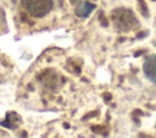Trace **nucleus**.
Wrapping results in <instances>:
<instances>
[{
  "label": "nucleus",
  "instance_id": "f03ea898",
  "mask_svg": "<svg viewBox=\"0 0 156 138\" xmlns=\"http://www.w3.org/2000/svg\"><path fill=\"white\" fill-rule=\"evenodd\" d=\"M95 9V5L89 2V1H82L77 7H76V13L77 16L82 17V18H85L90 15V12Z\"/></svg>",
  "mask_w": 156,
  "mask_h": 138
},
{
  "label": "nucleus",
  "instance_id": "f257e3e1",
  "mask_svg": "<svg viewBox=\"0 0 156 138\" xmlns=\"http://www.w3.org/2000/svg\"><path fill=\"white\" fill-rule=\"evenodd\" d=\"M143 71L145 77L151 83L156 84V55H150L145 59L143 65Z\"/></svg>",
  "mask_w": 156,
  "mask_h": 138
}]
</instances>
